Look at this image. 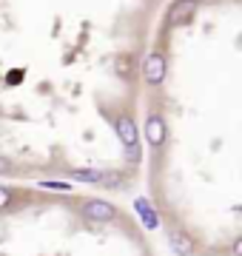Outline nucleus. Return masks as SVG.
<instances>
[{
	"label": "nucleus",
	"instance_id": "1",
	"mask_svg": "<svg viewBox=\"0 0 242 256\" xmlns=\"http://www.w3.org/2000/svg\"><path fill=\"white\" fill-rule=\"evenodd\" d=\"M142 74H146V80H148L151 86L162 82V77H166V60L154 52L151 57H146V63H142Z\"/></svg>",
	"mask_w": 242,
	"mask_h": 256
},
{
	"label": "nucleus",
	"instance_id": "2",
	"mask_svg": "<svg viewBox=\"0 0 242 256\" xmlns=\"http://www.w3.org/2000/svg\"><path fill=\"white\" fill-rule=\"evenodd\" d=\"M83 214L88 216V220H114V208L108 205V202H86L83 205Z\"/></svg>",
	"mask_w": 242,
	"mask_h": 256
},
{
	"label": "nucleus",
	"instance_id": "3",
	"mask_svg": "<svg viewBox=\"0 0 242 256\" xmlns=\"http://www.w3.org/2000/svg\"><path fill=\"white\" fill-rule=\"evenodd\" d=\"M117 134H120V140L126 146H134V142H137V126H134V120H131L128 114H122V117L117 120Z\"/></svg>",
	"mask_w": 242,
	"mask_h": 256
},
{
	"label": "nucleus",
	"instance_id": "4",
	"mask_svg": "<svg viewBox=\"0 0 242 256\" xmlns=\"http://www.w3.org/2000/svg\"><path fill=\"white\" fill-rule=\"evenodd\" d=\"M168 242H171V248H174L180 256H191L194 254V242H191L182 230H171V234H168Z\"/></svg>",
	"mask_w": 242,
	"mask_h": 256
},
{
	"label": "nucleus",
	"instance_id": "5",
	"mask_svg": "<svg viewBox=\"0 0 242 256\" xmlns=\"http://www.w3.org/2000/svg\"><path fill=\"white\" fill-rule=\"evenodd\" d=\"M146 134H148V142L151 146H160L162 137H166V126L157 114H148V126H146Z\"/></svg>",
	"mask_w": 242,
	"mask_h": 256
},
{
	"label": "nucleus",
	"instance_id": "6",
	"mask_svg": "<svg viewBox=\"0 0 242 256\" xmlns=\"http://www.w3.org/2000/svg\"><path fill=\"white\" fill-rule=\"evenodd\" d=\"M194 12H196V0H180L177 6L171 9V20H174V23H180V20H188Z\"/></svg>",
	"mask_w": 242,
	"mask_h": 256
},
{
	"label": "nucleus",
	"instance_id": "7",
	"mask_svg": "<svg viewBox=\"0 0 242 256\" xmlns=\"http://www.w3.org/2000/svg\"><path fill=\"white\" fill-rule=\"evenodd\" d=\"M137 210H140V216L146 220V225H148V228H157V214L148 208V202H146V200H137Z\"/></svg>",
	"mask_w": 242,
	"mask_h": 256
},
{
	"label": "nucleus",
	"instance_id": "8",
	"mask_svg": "<svg viewBox=\"0 0 242 256\" xmlns=\"http://www.w3.org/2000/svg\"><path fill=\"white\" fill-rule=\"evenodd\" d=\"M102 174L106 171H74V180H80V182H102Z\"/></svg>",
	"mask_w": 242,
	"mask_h": 256
},
{
	"label": "nucleus",
	"instance_id": "9",
	"mask_svg": "<svg viewBox=\"0 0 242 256\" xmlns=\"http://www.w3.org/2000/svg\"><path fill=\"white\" fill-rule=\"evenodd\" d=\"M126 148H128V160L131 162H140V146L134 142V146H126Z\"/></svg>",
	"mask_w": 242,
	"mask_h": 256
},
{
	"label": "nucleus",
	"instance_id": "10",
	"mask_svg": "<svg viewBox=\"0 0 242 256\" xmlns=\"http://www.w3.org/2000/svg\"><path fill=\"white\" fill-rule=\"evenodd\" d=\"M9 202H12V191L9 188H0V208H6Z\"/></svg>",
	"mask_w": 242,
	"mask_h": 256
},
{
	"label": "nucleus",
	"instance_id": "11",
	"mask_svg": "<svg viewBox=\"0 0 242 256\" xmlns=\"http://www.w3.org/2000/svg\"><path fill=\"white\" fill-rule=\"evenodd\" d=\"M9 168H12V165L6 162V160H0V174H9Z\"/></svg>",
	"mask_w": 242,
	"mask_h": 256
}]
</instances>
